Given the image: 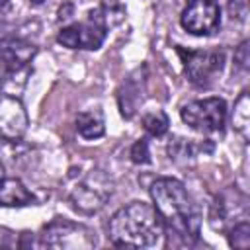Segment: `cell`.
Instances as JSON below:
<instances>
[{
	"label": "cell",
	"mask_w": 250,
	"mask_h": 250,
	"mask_svg": "<svg viewBox=\"0 0 250 250\" xmlns=\"http://www.w3.org/2000/svg\"><path fill=\"white\" fill-rule=\"evenodd\" d=\"M109 240L115 246L143 248L154 246L164 234V223L154 209L145 201H131L109 219Z\"/></svg>",
	"instance_id": "obj_1"
},
{
	"label": "cell",
	"mask_w": 250,
	"mask_h": 250,
	"mask_svg": "<svg viewBox=\"0 0 250 250\" xmlns=\"http://www.w3.org/2000/svg\"><path fill=\"white\" fill-rule=\"evenodd\" d=\"M150 197L154 209L158 211L162 223L174 234L188 238H197L199 232V213L186 189V186L176 178H158L150 186Z\"/></svg>",
	"instance_id": "obj_2"
},
{
	"label": "cell",
	"mask_w": 250,
	"mask_h": 250,
	"mask_svg": "<svg viewBox=\"0 0 250 250\" xmlns=\"http://www.w3.org/2000/svg\"><path fill=\"white\" fill-rule=\"evenodd\" d=\"M107 14L109 12L105 8L92 10L84 21H76L62 27L57 35V41L68 49H86V51L100 49L102 43L105 41L107 27H109Z\"/></svg>",
	"instance_id": "obj_3"
},
{
	"label": "cell",
	"mask_w": 250,
	"mask_h": 250,
	"mask_svg": "<svg viewBox=\"0 0 250 250\" xmlns=\"http://www.w3.org/2000/svg\"><path fill=\"white\" fill-rule=\"evenodd\" d=\"M39 244L57 250H80V248H94L96 234L74 221L68 219H53L49 225L43 227L39 234Z\"/></svg>",
	"instance_id": "obj_4"
},
{
	"label": "cell",
	"mask_w": 250,
	"mask_h": 250,
	"mask_svg": "<svg viewBox=\"0 0 250 250\" xmlns=\"http://www.w3.org/2000/svg\"><path fill=\"white\" fill-rule=\"evenodd\" d=\"M178 55L182 57L188 80L197 88H209L221 76L225 66V53L219 49L186 51L178 47Z\"/></svg>",
	"instance_id": "obj_5"
},
{
	"label": "cell",
	"mask_w": 250,
	"mask_h": 250,
	"mask_svg": "<svg viewBox=\"0 0 250 250\" xmlns=\"http://www.w3.org/2000/svg\"><path fill=\"white\" fill-rule=\"evenodd\" d=\"M180 117L189 129L197 133H221L227 121V104L223 98L193 100L182 107Z\"/></svg>",
	"instance_id": "obj_6"
},
{
	"label": "cell",
	"mask_w": 250,
	"mask_h": 250,
	"mask_svg": "<svg viewBox=\"0 0 250 250\" xmlns=\"http://www.w3.org/2000/svg\"><path fill=\"white\" fill-rule=\"evenodd\" d=\"M182 27L191 35H211L221 25V8L217 0H191L182 16Z\"/></svg>",
	"instance_id": "obj_7"
},
{
	"label": "cell",
	"mask_w": 250,
	"mask_h": 250,
	"mask_svg": "<svg viewBox=\"0 0 250 250\" xmlns=\"http://www.w3.org/2000/svg\"><path fill=\"white\" fill-rule=\"evenodd\" d=\"M27 125L29 119L21 100L14 94L0 92V137L6 141H18L25 135Z\"/></svg>",
	"instance_id": "obj_8"
},
{
	"label": "cell",
	"mask_w": 250,
	"mask_h": 250,
	"mask_svg": "<svg viewBox=\"0 0 250 250\" xmlns=\"http://www.w3.org/2000/svg\"><path fill=\"white\" fill-rule=\"evenodd\" d=\"M109 191H111V188H107V184L102 186L94 180V176H90L72 189L70 201H72L74 209H78L82 213H92V211H98L104 205Z\"/></svg>",
	"instance_id": "obj_9"
},
{
	"label": "cell",
	"mask_w": 250,
	"mask_h": 250,
	"mask_svg": "<svg viewBox=\"0 0 250 250\" xmlns=\"http://www.w3.org/2000/svg\"><path fill=\"white\" fill-rule=\"evenodd\" d=\"M35 201L33 193L23 186L20 178H0V207H23Z\"/></svg>",
	"instance_id": "obj_10"
},
{
	"label": "cell",
	"mask_w": 250,
	"mask_h": 250,
	"mask_svg": "<svg viewBox=\"0 0 250 250\" xmlns=\"http://www.w3.org/2000/svg\"><path fill=\"white\" fill-rule=\"evenodd\" d=\"M76 131H78V135L82 139H88V141L100 139L105 133L104 113L98 107L78 113V117H76Z\"/></svg>",
	"instance_id": "obj_11"
},
{
	"label": "cell",
	"mask_w": 250,
	"mask_h": 250,
	"mask_svg": "<svg viewBox=\"0 0 250 250\" xmlns=\"http://www.w3.org/2000/svg\"><path fill=\"white\" fill-rule=\"evenodd\" d=\"M232 123L234 129L248 139V127H250V111H248V94L242 92V96L238 98L236 105H234V115H232Z\"/></svg>",
	"instance_id": "obj_12"
},
{
	"label": "cell",
	"mask_w": 250,
	"mask_h": 250,
	"mask_svg": "<svg viewBox=\"0 0 250 250\" xmlns=\"http://www.w3.org/2000/svg\"><path fill=\"white\" fill-rule=\"evenodd\" d=\"M168 125H170V121H168L166 113L160 111V109L150 111V113H146V115L143 117V127H145V131H146L148 135H152V137H162V135L168 131Z\"/></svg>",
	"instance_id": "obj_13"
},
{
	"label": "cell",
	"mask_w": 250,
	"mask_h": 250,
	"mask_svg": "<svg viewBox=\"0 0 250 250\" xmlns=\"http://www.w3.org/2000/svg\"><path fill=\"white\" fill-rule=\"evenodd\" d=\"M229 244L232 248H238V250H248L250 248V225H248L246 219L240 221V223H234L230 227Z\"/></svg>",
	"instance_id": "obj_14"
},
{
	"label": "cell",
	"mask_w": 250,
	"mask_h": 250,
	"mask_svg": "<svg viewBox=\"0 0 250 250\" xmlns=\"http://www.w3.org/2000/svg\"><path fill=\"white\" fill-rule=\"evenodd\" d=\"M131 160L135 164H148L150 162V152H148V145L145 139H139L131 146Z\"/></svg>",
	"instance_id": "obj_15"
},
{
	"label": "cell",
	"mask_w": 250,
	"mask_h": 250,
	"mask_svg": "<svg viewBox=\"0 0 250 250\" xmlns=\"http://www.w3.org/2000/svg\"><path fill=\"white\" fill-rule=\"evenodd\" d=\"M248 61H250V57H248V41H242L240 43V47L236 49V53H234V62L238 64V68L240 70H248Z\"/></svg>",
	"instance_id": "obj_16"
},
{
	"label": "cell",
	"mask_w": 250,
	"mask_h": 250,
	"mask_svg": "<svg viewBox=\"0 0 250 250\" xmlns=\"http://www.w3.org/2000/svg\"><path fill=\"white\" fill-rule=\"evenodd\" d=\"M10 72V66H8V61H6V55H4V49L0 45V78H6Z\"/></svg>",
	"instance_id": "obj_17"
},
{
	"label": "cell",
	"mask_w": 250,
	"mask_h": 250,
	"mask_svg": "<svg viewBox=\"0 0 250 250\" xmlns=\"http://www.w3.org/2000/svg\"><path fill=\"white\" fill-rule=\"evenodd\" d=\"M229 6H230V12H234V10H236V6H240L242 16L246 14V0H229Z\"/></svg>",
	"instance_id": "obj_18"
},
{
	"label": "cell",
	"mask_w": 250,
	"mask_h": 250,
	"mask_svg": "<svg viewBox=\"0 0 250 250\" xmlns=\"http://www.w3.org/2000/svg\"><path fill=\"white\" fill-rule=\"evenodd\" d=\"M45 0H29V4H33V6H39V4H43Z\"/></svg>",
	"instance_id": "obj_19"
},
{
	"label": "cell",
	"mask_w": 250,
	"mask_h": 250,
	"mask_svg": "<svg viewBox=\"0 0 250 250\" xmlns=\"http://www.w3.org/2000/svg\"><path fill=\"white\" fill-rule=\"evenodd\" d=\"M6 6H8V0H0V10L6 8Z\"/></svg>",
	"instance_id": "obj_20"
}]
</instances>
